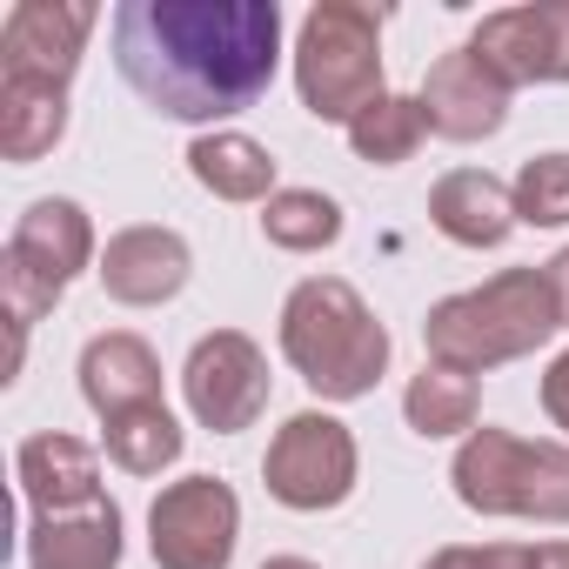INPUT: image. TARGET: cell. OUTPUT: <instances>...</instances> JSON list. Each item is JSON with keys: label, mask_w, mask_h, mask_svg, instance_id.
I'll list each match as a JSON object with an SVG mask.
<instances>
[{"label": "cell", "mask_w": 569, "mask_h": 569, "mask_svg": "<svg viewBox=\"0 0 569 569\" xmlns=\"http://www.w3.org/2000/svg\"><path fill=\"white\" fill-rule=\"evenodd\" d=\"M536 389H542V416H549V422L562 429V442H569V349L549 356V369H542Z\"/></svg>", "instance_id": "cell-25"}, {"label": "cell", "mask_w": 569, "mask_h": 569, "mask_svg": "<svg viewBox=\"0 0 569 569\" xmlns=\"http://www.w3.org/2000/svg\"><path fill=\"white\" fill-rule=\"evenodd\" d=\"M356 476H362L356 429L329 409H296L268 436V456H261V489L296 516L342 509L356 496Z\"/></svg>", "instance_id": "cell-6"}, {"label": "cell", "mask_w": 569, "mask_h": 569, "mask_svg": "<svg viewBox=\"0 0 569 569\" xmlns=\"http://www.w3.org/2000/svg\"><path fill=\"white\" fill-rule=\"evenodd\" d=\"M61 134H68V88L0 74V161L28 168V161L54 154Z\"/></svg>", "instance_id": "cell-19"}, {"label": "cell", "mask_w": 569, "mask_h": 569, "mask_svg": "<svg viewBox=\"0 0 569 569\" xmlns=\"http://www.w3.org/2000/svg\"><path fill=\"white\" fill-rule=\"evenodd\" d=\"M402 416L422 442H462L476 436V416H482V376L422 362V376H409L402 389Z\"/></svg>", "instance_id": "cell-20"}, {"label": "cell", "mask_w": 569, "mask_h": 569, "mask_svg": "<svg viewBox=\"0 0 569 569\" xmlns=\"http://www.w3.org/2000/svg\"><path fill=\"white\" fill-rule=\"evenodd\" d=\"M449 489L476 516H509V522H569V442L549 436H516L482 422L476 436L456 442Z\"/></svg>", "instance_id": "cell-5"}, {"label": "cell", "mask_w": 569, "mask_h": 569, "mask_svg": "<svg viewBox=\"0 0 569 569\" xmlns=\"http://www.w3.org/2000/svg\"><path fill=\"white\" fill-rule=\"evenodd\" d=\"M476 569H542V542H476Z\"/></svg>", "instance_id": "cell-26"}, {"label": "cell", "mask_w": 569, "mask_h": 569, "mask_svg": "<svg viewBox=\"0 0 569 569\" xmlns=\"http://www.w3.org/2000/svg\"><path fill=\"white\" fill-rule=\"evenodd\" d=\"M14 482L28 496V516H74V509L108 502L101 496V456H94V442L61 436V429H41V436H28L14 449Z\"/></svg>", "instance_id": "cell-14"}, {"label": "cell", "mask_w": 569, "mask_h": 569, "mask_svg": "<svg viewBox=\"0 0 569 569\" xmlns=\"http://www.w3.org/2000/svg\"><path fill=\"white\" fill-rule=\"evenodd\" d=\"M429 221L442 241L456 248H502L522 221H516V188L489 168H449L429 188Z\"/></svg>", "instance_id": "cell-15"}, {"label": "cell", "mask_w": 569, "mask_h": 569, "mask_svg": "<svg viewBox=\"0 0 569 569\" xmlns=\"http://www.w3.org/2000/svg\"><path fill=\"white\" fill-rule=\"evenodd\" d=\"M101 449H108V462L121 476H161V469L181 462L188 429L174 422L168 402H141V409H121V416L101 422Z\"/></svg>", "instance_id": "cell-21"}, {"label": "cell", "mask_w": 569, "mask_h": 569, "mask_svg": "<svg viewBox=\"0 0 569 569\" xmlns=\"http://www.w3.org/2000/svg\"><path fill=\"white\" fill-rule=\"evenodd\" d=\"M416 101H422V114H429V134H442V141H462V148H469V141L502 134L516 88H509L482 54L449 48V54H436V61H429V74H422Z\"/></svg>", "instance_id": "cell-12"}, {"label": "cell", "mask_w": 569, "mask_h": 569, "mask_svg": "<svg viewBox=\"0 0 569 569\" xmlns=\"http://www.w3.org/2000/svg\"><path fill=\"white\" fill-rule=\"evenodd\" d=\"M509 188H516V221L522 228H569V148L529 154Z\"/></svg>", "instance_id": "cell-24"}, {"label": "cell", "mask_w": 569, "mask_h": 569, "mask_svg": "<svg viewBox=\"0 0 569 569\" xmlns=\"http://www.w3.org/2000/svg\"><path fill=\"white\" fill-rule=\"evenodd\" d=\"M21 549H28V569H121L128 556L121 502H94L74 516H28Z\"/></svg>", "instance_id": "cell-17"}, {"label": "cell", "mask_w": 569, "mask_h": 569, "mask_svg": "<svg viewBox=\"0 0 569 569\" xmlns=\"http://www.w3.org/2000/svg\"><path fill=\"white\" fill-rule=\"evenodd\" d=\"M296 94L316 121L349 128L362 108H376L389 94L382 74V8H362V0H316L296 28Z\"/></svg>", "instance_id": "cell-4"}, {"label": "cell", "mask_w": 569, "mask_h": 569, "mask_svg": "<svg viewBox=\"0 0 569 569\" xmlns=\"http://www.w3.org/2000/svg\"><path fill=\"white\" fill-rule=\"evenodd\" d=\"M108 41L121 81L161 121L201 134L248 114L281 74L274 0H121Z\"/></svg>", "instance_id": "cell-1"}, {"label": "cell", "mask_w": 569, "mask_h": 569, "mask_svg": "<svg viewBox=\"0 0 569 569\" xmlns=\"http://www.w3.org/2000/svg\"><path fill=\"white\" fill-rule=\"evenodd\" d=\"M81 402L108 422L121 409H141V402H161V356L148 336L134 329H108L81 349Z\"/></svg>", "instance_id": "cell-16"}, {"label": "cell", "mask_w": 569, "mask_h": 569, "mask_svg": "<svg viewBox=\"0 0 569 569\" xmlns=\"http://www.w3.org/2000/svg\"><path fill=\"white\" fill-rule=\"evenodd\" d=\"M509 88H569V0H522L476 21L462 41Z\"/></svg>", "instance_id": "cell-9"}, {"label": "cell", "mask_w": 569, "mask_h": 569, "mask_svg": "<svg viewBox=\"0 0 569 569\" xmlns=\"http://www.w3.org/2000/svg\"><path fill=\"white\" fill-rule=\"evenodd\" d=\"M349 148H356V161H369V168H402V161H416V148L429 141V114H422V101L416 94H382L376 108H362L349 128Z\"/></svg>", "instance_id": "cell-23"}, {"label": "cell", "mask_w": 569, "mask_h": 569, "mask_svg": "<svg viewBox=\"0 0 569 569\" xmlns=\"http://www.w3.org/2000/svg\"><path fill=\"white\" fill-rule=\"evenodd\" d=\"M542 569H569V542H542Z\"/></svg>", "instance_id": "cell-29"}, {"label": "cell", "mask_w": 569, "mask_h": 569, "mask_svg": "<svg viewBox=\"0 0 569 569\" xmlns=\"http://www.w3.org/2000/svg\"><path fill=\"white\" fill-rule=\"evenodd\" d=\"M8 261L28 268V274H41L48 289L68 296V289H74V274H88V268L101 261L88 208L68 201V194H41V201H28L21 221H14V234H8Z\"/></svg>", "instance_id": "cell-13"}, {"label": "cell", "mask_w": 569, "mask_h": 569, "mask_svg": "<svg viewBox=\"0 0 569 569\" xmlns=\"http://www.w3.org/2000/svg\"><path fill=\"white\" fill-rule=\"evenodd\" d=\"M261 234L281 254H322L342 241V201L322 188H274L261 201Z\"/></svg>", "instance_id": "cell-22"}, {"label": "cell", "mask_w": 569, "mask_h": 569, "mask_svg": "<svg viewBox=\"0 0 569 569\" xmlns=\"http://www.w3.org/2000/svg\"><path fill=\"white\" fill-rule=\"evenodd\" d=\"M94 21L101 8H88V0H14L8 21H0V74L68 88L81 74Z\"/></svg>", "instance_id": "cell-10"}, {"label": "cell", "mask_w": 569, "mask_h": 569, "mask_svg": "<svg viewBox=\"0 0 569 569\" xmlns=\"http://www.w3.org/2000/svg\"><path fill=\"white\" fill-rule=\"evenodd\" d=\"M556 336H562V309L549 289V268H502L482 289L429 302V316H422L429 362L462 369V376H489L502 362H522V356L549 349Z\"/></svg>", "instance_id": "cell-2"}, {"label": "cell", "mask_w": 569, "mask_h": 569, "mask_svg": "<svg viewBox=\"0 0 569 569\" xmlns=\"http://www.w3.org/2000/svg\"><path fill=\"white\" fill-rule=\"evenodd\" d=\"M194 274V248L181 228H161V221H134V228H114L101 261H94V281L108 289V302L121 309H161L188 289Z\"/></svg>", "instance_id": "cell-11"}, {"label": "cell", "mask_w": 569, "mask_h": 569, "mask_svg": "<svg viewBox=\"0 0 569 569\" xmlns=\"http://www.w3.org/2000/svg\"><path fill=\"white\" fill-rule=\"evenodd\" d=\"M542 268H549V289H556V309H562V329H569V248H556V254H549Z\"/></svg>", "instance_id": "cell-27"}, {"label": "cell", "mask_w": 569, "mask_h": 569, "mask_svg": "<svg viewBox=\"0 0 569 569\" xmlns=\"http://www.w3.org/2000/svg\"><path fill=\"white\" fill-rule=\"evenodd\" d=\"M422 569H476V542H442Z\"/></svg>", "instance_id": "cell-28"}, {"label": "cell", "mask_w": 569, "mask_h": 569, "mask_svg": "<svg viewBox=\"0 0 569 569\" xmlns=\"http://www.w3.org/2000/svg\"><path fill=\"white\" fill-rule=\"evenodd\" d=\"M261 569H322V562H309V556H268Z\"/></svg>", "instance_id": "cell-30"}, {"label": "cell", "mask_w": 569, "mask_h": 569, "mask_svg": "<svg viewBox=\"0 0 569 569\" xmlns=\"http://www.w3.org/2000/svg\"><path fill=\"white\" fill-rule=\"evenodd\" d=\"M389 329L342 274H309L281 302V362L322 402H362L389 376Z\"/></svg>", "instance_id": "cell-3"}, {"label": "cell", "mask_w": 569, "mask_h": 569, "mask_svg": "<svg viewBox=\"0 0 569 569\" xmlns=\"http://www.w3.org/2000/svg\"><path fill=\"white\" fill-rule=\"evenodd\" d=\"M241 549V496L221 476H181L148 502V556L161 569H228Z\"/></svg>", "instance_id": "cell-7"}, {"label": "cell", "mask_w": 569, "mask_h": 569, "mask_svg": "<svg viewBox=\"0 0 569 569\" xmlns=\"http://www.w3.org/2000/svg\"><path fill=\"white\" fill-rule=\"evenodd\" d=\"M188 174L214 194V201H268L274 194V154L241 134V128H208L188 141Z\"/></svg>", "instance_id": "cell-18"}, {"label": "cell", "mask_w": 569, "mask_h": 569, "mask_svg": "<svg viewBox=\"0 0 569 569\" xmlns=\"http://www.w3.org/2000/svg\"><path fill=\"white\" fill-rule=\"evenodd\" d=\"M268 356H261V342L254 336H241V329H214V336H201L194 349H188V362H181V402H188V416L208 429V436H241V429H254L261 422V409H268Z\"/></svg>", "instance_id": "cell-8"}]
</instances>
